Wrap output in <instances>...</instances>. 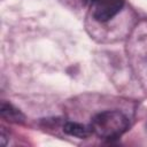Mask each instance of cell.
I'll list each match as a JSON object with an SVG mask.
<instances>
[{
	"label": "cell",
	"mask_w": 147,
	"mask_h": 147,
	"mask_svg": "<svg viewBox=\"0 0 147 147\" xmlns=\"http://www.w3.org/2000/svg\"><path fill=\"white\" fill-rule=\"evenodd\" d=\"M92 133L103 139H115L121 137L129 127L126 116L116 110H107L96 114L90 125Z\"/></svg>",
	"instance_id": "6da1fadb"
},
{
	"label": "cell",
	"mask_w": 147,
	"mask_h": 147,
	"mask_svg": "<svg viewBox=\"0 0 147 147\" xmlns=\"http://www.w3.org/2000/svg\"><path fill=\"white\" fill-rule=\"evenodd\" d=\"M123 6L124 0H95L92 15L98 22H107L116 16Z\"/></svg>",
	"instance_id": "7a4b0ae2"
},
{
	"label": "cell",
	"mask_w": 147,
	"mask_h": 147,
	"mask_svg": "<svg viewBox=\"0 0 147 147\" xmlns=\"http://www.w3.org/2000/svg\"><path fill=\"white\" fill-rule=\"evenodd\" d=\"M63 131L69 136H72V137H76V138H80V139L87 138L92 133L91 127H87L85 125H82L79 123H74V122L65 123L64 126H63Z\"/></svg>",
	"instance_id": "3957f363"
},
{
	"label": "cell",
	"mask_w": 147,
	"mask_h": 147,
	"mask_svg": "<svg viewBox=\"0 0 147 147\" xmlns=\"http://www.w3.org/2000/svg\"><path fill=\"white\" fill-rule=\"evenodd\" d=\"M0 114H1L2 118H5L6 121H9V122L18 123V122H22L24 119L23 114L17 108H15L10 103H6V102L1 103V106H0Z\"/></svg>",
	"instance_id": "277c9868"
}]
</instances>
